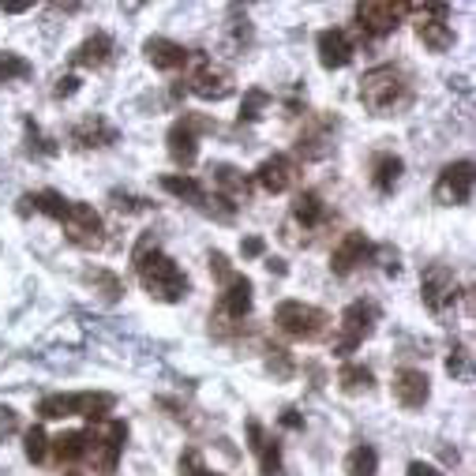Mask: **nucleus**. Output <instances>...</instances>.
<instances>
[{
  "mask_svg": "<svg viewBox=\"0 0 476 476\" xmlns=\"http://www.w3.org/2000/svg\"><path fill=\"white\" fill-rule=\"evenodd\" d=\"M136 278L139 285L162 304H180L187 297V278L184 270L166 256V251L150 248V237H143V244L136 248Z\"/></svg>",
  "mask_w": 476,
  "mask_h": 476,
  "instance_id": "f257e3e1",
  "label": "nucleus"
},
{
  "mask_svg": "<svg viewBox=\"0 0 476 476\" xmlns=\"http://www.w3.org/2000/svg\"><path fill=\"white\" fill-rule=\"evenodd\" d=\"M409 98H412L409 79H405L394 65H379V68L364 72V79H360V102H364L371 113H379V116L405 109Z\"/></svg>",
  "mask_w": 476,
  "mask_h": 476,
  "instance_id": "f03ea898",
  "label": "nucleus"
},
{
  "mask_svg": "<svg viewBox=\"0 0 476 476\" xmlns=\"http://www.w3.org/2000/svg\"><path fill=\"white\" fill-rule=\"evenodd\" d=\"M274 323L281 334H289L297 341H319L330 330V315L315 304H304V300H281L274 308Z\"/></svg>",
  "mask_w": 476,
  "mask_h": 476,
  "instance_id": "7ed1b4c3",
  "label": "nucleus"
},
{
  "mask_svg": "<svg viewBox=\"0 0 476 476\" xmlns=\"http://www.w3.org/2000/svg\"><path fill=\"white\" fill-rule=\"evenodd\" d=\"M109 409H113V394H49L38 405V412L46 420H65V417L106 420Z\"/></svg>",
  "mask_w": 476,
  "mask_h": 476,
  "instance_id": "20e7f679",
  "label": "nucleus"
},
{
  "mask_svg": "<svg viewBox=\"0 0 476 476\" xmlns=\"http://www.w3.org/2000/svg\"><path fill=\"white\" fill-rule=\"evenodd\" d=\"M124 442H128V424H124V420H109L106 428L86 431V458L94 461V472L113 476L116 461L124 454Z\"/></svg>",
  "mask_w": 476,
  "mask_h": 476,
  "instance_id": "39448f33",
  "label": "nucleus"
},
{
  "mask_svg": "<svg viewBox=\"0 0 476 476\" xmlns=\"http://www.w3.org/2000/svg\"><path fill=\"white\" fill-rule=\"evenodd\" d=\"M199 132H214V120L196 116V113H184L169 128L166 150H169V157H173L180 169H192L196 166V157H199Z\"/></svg>",
  "mask_w": 476,
  "mask_h": 476,
  "instance_id": "423d86ee",
  "label": "nucleus"
},
{
  "mask_svg": "<svg viewBox=\"0 0 476 476\" xmlns=\"http://www.w3.org/2000/svg\"><path fill=\"white\" fill-rule=\"evenodd\" d=\"M60 226H65V237L76 248L94 251V248L106 244V221H102V214L94 210L90 203H68L65 218H60Z\"/></svg>",
  "mask_w": 476,
  "mask_h": 476,
  "instance_id": "0eeeda50",
  "label": "nucleus"
},
{
  "mask_svg": "<svg viewBox=\"0 0 476 476\" xmlns=\"http://www.w3.org/2000/svg\"><path fill=\"white\" fill-rule=\"evenodd\" d=\"M192 60V76H187V86H192V94H199V98L207 102H221V98H229L233 94V72L229 68H221L218 60L203 56V53H192L187 56Z\"/></svg>",
  "mask_w": 476,
  "mask_h": 476,
  "instance_id": "6e6552de",
  "label": "nucleus"
},
{
  "mask_svg": "<svg viewBox=\"0 0 476 476\" xmlns=\"http://www.w3.org/2000/svg\"><path fill=\"white\" fill-rule=\"evenodd\" d=\"M371 330H375V308L364 300H353L341 311V338L334 345V353L349 357L357 345H364V338H371Z\"/></svg>",
  "mask_w": 476,
  "mask_h": 476,
  "instance_id": "1a4fd4ad",
  "label": "nucleus"
},
{
  "mask_svg": "<svg viewBox=\"0 0 476 476\" xmlns=\"http://www.w3.org/2000/svg\"><path fill=\"white\" fill-rule=\"evenodd\" d=\"M472 199V162L461 157V162H451L435 180V203L442 207H465Z\"/></svg>",
  "mask_w": 476,
  "mask_h": 476,
  "instance_id": "9d476101",
  "label": "nucleus"
},
{
  "mask_svg": "<svg viewBox=\"0 0 476 476\" xmlns=\"http://www.w3.org/2000/svg\"><path fill=\"white\" fill-rule=\"evenodd\" d=\"M420 297H424V304H428L435 315H442V311H447V308L458 300V274H454L451 267H442V263L428 267L424 278H420Z\"/></svg>",
  "mask_w": 476,
  "mask_h": 476,
  "instance_id": "9b49d317",
  "label": "nucleus"
},
{
  "mask_svg": "<svg viewBox=\"0 0 476 476\" xmlns=\"http://www.w3.org/2000/svg\"><path fill=\"white\" fill-rule=\"evenodd\" d=\"M405 8L390 5V0H368V5H357V26L364 30L368 38H387L398 30Z\"/></svg>",
  "mask_w": 476,
  "mask_h": 476,
  "instance_id": "f8f14e48",
  "label": "nucleus"
},
{
  "mask_svg": "<svg viewBox=\"0 0 476 476\" xmlns=\"http://www.w3.org/2000/svg\"><path fill=\"white\" fill-rule=\"evenodd\" d=\"M256 184L263 187L267 196H281V192H289V187L297 184V162L289 154H270L259 162L256 169Z\"/></svg>",
  "mask_w": 476,
  "mask_h": 476,
  "instance_id": "ddd939ff",
  "label": "nucleus"
},
{
  "mask_svg": "<svg viewBox=\"0 0 476 476\" xmlns=\"http://www.w3.org/2000/svg\"><path fill=\"white\" fill-rule=\"evenodd\" d=\"M315 49H319V65L323 68H345V65H353V56H357V46H353V38L345 35V30H338V26H330V30H323L319 38H315Z\"/></svg>",
  "mask_w": 476,
  "mask_h": 476,
  "instance_id": "4468645a",
  "label": "nucleus"
},
{
  "mask_svg": "<svg viewBox=\"0 0 476 476\" xmlns=\"http://www.w3.org/2000/svg\"><path fill=\"white\" fill-rule=\"evenodd\" d=\"M371 259V240L364 237V233H345L341 237V244L334 248V256H330V270L338 274V278H349L360 263H368Z\"/></svg>",
  "mask_w": 476,
  "mask_h": 476,
  "instance_id": "2eb2a0df",
  "label": "nucleus"
},
{
  "mask_svg": "<svg viewBox=\"0 0 476 476\" xmlns=\"http://www.w3.org/2000/svg\"><path fill=\"white\" fill-rule=\"evenodd\" d=\"M428 398H431V379L420 368H401L394 375V401L401 409H424Z\"/></svg>",
  "mask_w": 476,
  "mask_h": 476,
  "instance_id": "dca6fc26",
  "label": "nucleus"
},
{
  "mask_svg": "<svg viewBox=\"0 0 476 476\" xmlns=\"http://www.w3.org/2000/svg\"><path fill=\"white\" fill-rule=\"evenodd\" d=\"M248 447L251 454L259 458V472L263 476H281V447H278V439L267 435V428L259 420H248Z\"/></svg>",
  "mask_w": 476,
  "mask_h": 476,
  "instance_id": "f3484780",
  "label": "nucleus"
},
{
  "mask_svg": "<svg viewBox=\"0 0 476 476\" xmlns=\"http://www.w3.org/2000/svg\"><path fill=\"white\" fill-rule=\"evenodd\" d=\"M210 184H214V196H221L226 203H244L251 196V180L237 169V166H226V162H218L210 166Z\"/></svg>",
  "mask_w": 476,
  "mask_h": 476,
  "instance_id": "a211bd4d",
  "label": "nucleus"
},
{
  "mask_svg": "<svg viewBox=\"0 0 476 476\" xmlns=\"http://www.w3.org/2000/svg\"><path fill=\"white\" fill-rule=\"evenodd\" d=\"M116 143V128L106 116H86L72 128V147L76 150H98V147H113Z\"/></svg>",
  "mask_w": 476,
  "mask_h": 476,
  "instance_id": "6ab92c4d",
  "label": "nucleus"
},
{
  "mask_svg": "<svg viewBox=\"0 0 476 476\" xmlns=\"http://www.w3.org/2000/svg\"><path fill=\"white\" fill-rule=\"evenodd\" d=\"M248 311H251V281L244 274H233L226 281V293H221V300H218V315H221V319H237L240 323Z\"/></svg>",
  "mask_w": 476,
  "mask_h": 476,
  "instance_id": "aec40b11",
  "label": "nucleus"
},
{
  "mask_svg": "<svg viewBox=\"0 0 476 476\" xmlns=\"http://www.w3.org/2000/svg\"><path fill=\"white\" fill-rule=\"evenodd\" d=\"M143 53H147V60L154 68H162V72H177V68H184L187 65V53L180 42H173V38H150L147 46H143Z\"/></svg>",
  "mask_w": 476,
  "mask_h": 476,
  "instance_id": "412c9836",
  "label": "nucleus"
},
{
  "mask_svg": "<svg viewBox=\"0 0 476 476\" xmlns=\"http://www.w3.org/2000/svg\"><path fill=\"white\" fill-rule=\"evenodd\" d=\"M417 38H420L424 49H431V53H447V49L454 46V26L442 19V15H420Z\"/></svg>",
  "mask_w": 476,
  "mask_h": 476,
  "instance_id": "4be33fe9",
  "label": "nucleus"
},
{
  "mask_svg": "<svg viewBox=\"0 0 476 476\" xmlns=\"http://www.w3.org/2000/svg\"><path fill=\"white\" fill-rule=\"evenodd\" d=\"M72 60H76L79 68H106L109 60H113V38L98 30V35H90V38L72 53Z\"/></svg>",
  "mask_w": 476,
  "mask_h": 476,
  "instance_id": "5701e85b",
  "label": "nucleus"
},
{
  "mask_svg": "<svg viewBox=\"0 0 476 476\" xmlns=\"http://www.w3.org/2000/svg\"><path fill=\"white\" fill-rule=\"evenodd\" d=\"M327 218H330V210H327V203H323L319 192H300V196L293 199V221H297V226L319 229Z\"/></svg>",
  "mask_w": 476,
  "mask_h": 476,
  "instance_id": "b1692460",
  "label": "nucleus"
},
{
  "mask_svg": "<svg viewBox=\"0 0 476 476\" xmlns=\"http://www.w3.org/2000/svg\"><path fill=\"white\" fill-rule=\"evenodd\" d=\"M401 173H405V162H401L398 154H379L375 162H371V184H375V192L390 196L394 187H398V180H401Z\"/></svg>",
  "mask_w": 476,
  "mask_h": 476,
  "instance_id": "393cba45",
  "label": "nucleus"
},
{
  "mask_svg": "<svg viewBox=\"0 0 476 476\" xmlns=\"http://www.w3.org/2000/svg\"><path fill=\"white\" fill-rule=\"evenodd\" d=\"M30 210H38V214H49V218H65V210H68V199L60 196V192H53V187H46V192H35V196H23L19 199V214H30Z\"/></svg>",
  "mask_w": 476,
  "mask_h": 476,
  "instance_id": "a878e982",
  "label": "nucleus"
},
{
  "mask_svg": "<svg viewBox=\"0 0 476 476\" xmlns=\"http://www.w3.org/2000/svg\"><path fill=\"white\" fill-rule=\"evenodd\" d=\"M49 447H53V458L60 465H76V461L86 458V431H65V435H56Z\"/></svg>",
  "mask_w": 476,
  "mask_h": 476,
  "instance_id": "bb28decb",
  "label": "nucleus"
},
{
  "mask_svg": "<svg viewBox=\"0 0 476 476\" xmlns=\"http://www.w3.org/2000/svg\"><path fill=\"white\" fill-rule=\"evenodd\" d=\"M162 187L169 196H177V199H184V203H203L207 199V192H203V184L196 180V177H187V173H169V177H162Z\"/></svg>",
  "mask_w": 476,
  "mask_h": 476,
  "instance_id": "cd10ccee",
  "label": "nucleus"
},
{
  "mask_svg": "<svg viewBox=\"0 0 476 476\" xmlns=\"http://www.w3.org/2000/svg\"><path fill=\"white\" fill-rule=\"evenodd\" d=\"M345 472H349V476H375V472H379V454H375V447L360 442V447L349 451V458H345Z\"/></svg>",
  "mask_w": 476,
  "mask_h": 476,
  "instance_id": "c85d7f7f",
  "label": "nucleus"
},
{
  "mask_svg": "<svg viewBox=\"0 0 476 476\" xmlns=\"http://www.w3.org/2000/svg\"><path fill=\"white\" fill-rule=\"evenodd\" d=\"M371 371L364 368V364H345L341 371H338V387L345 390V394H364V390H371Z\"/></svg>",
  "mask_w": 476,
  "mask_h": 476,
  "instance_id": "c756f323",
  "label": "nucleus"
},
{
  "mask_svg": "<svg viewBox=\"0 0 476 476\" xmlns=\"http://www.w3.org/2000/svg\"><path fill=\"white\" fill-rule=\"evenodd\" d=\"M30 72V60H23L19 53H0V83H15V79H26Z\"/></svg>",
  "mask_w": 476,
  "mask_h": 476,
  "instance_id": "7c9ffc66",
  "label": "nucleus"
},
{
  "mask_svg": "<svg viewBox=\"0 0 476 476\" xmlns=\"http://www.w3.org/2000/svg\"><path fill=\"white\" fill-rule=\"evenodd\" d=\"M23 451H26V458L35 461V465L46 461V454H49V439H46V431H42L38 424L23 431Z\"/></svg>",
  "mask_w": 476,
  "mask_h": 476,
  "instance_id": "2f4dec72",
  "label": "nucleus"
},
{
  "mask_svg": "<svg viewBox=\"0 0 476 476\" xmlns=\"http://www.w3.org/2000/svg\"><path fill=\"white\" fill-rule=\"evenodd\" d=\"M267 106H270V94L267 90H248L244 102H240V120H259Z\"/></svg>",
  "mask_w": 476,
  "mask_h": 476,
  "instance_id": "473e14b6",
  "label": "nucleus"
},
{
  "mask_svg": "<svg viewBox=\"0 0 476 476\" xmlns=\"http://www.w3.org/2000/svg\"><path fill=\"white\" fill-rule=\"evenodd\" d=\"M26 139H30V150H38V154H56V147H53L49 139H42V132H38L30 120H26Z\"/></svg>",
  "mask_w": 476,
  "mask_h": 476,
  "instance_id": "72a5a7b5",
  "label": "nucleus"
},
{
  "mask_svg": "<svg viewBox=\"0 0 476 476\" xmlns=\"http://www.w3.org/2000/svg\"><path fill=\"white\" fill-rule=\"evenodd\" d=\"M210 274H218L221 281H229V278H233V270H229V259L221 256V251H214V256H210Z\"/></svg>",
  "mask_w": 476,
  "mask_h": 476,
  "instance_id": "f704fd0d",
  "label": "nucleus"
},
{
  "mask_svg": "<svg viewBox=\"0 0 476 476\" xmlns=\"http://www.w3.org/2000/svg\"><path fill=\"white\" fill-rule=\"evenodd\" d=\"M76 90H79V79H76V76H65V79H56V90H53V94H56V98H72Z\"/></svg>",
  "mask_w": 476,
  "mask_h": 476,
  "instance_id": "c9c22d12",
  "label": "nucleus"
},
{
  "mask_svg": "<svg viewBox=\"0 0 476 476\" xmlns=\"http://www.w3.org/2000/svg\"><path fill=\"white\" fill-rule=\"evenodd\" d=\"M465 357H469V349H458V353H451L447 371H451V375H461V371H465Z\"/></svg>",
  "mask_w": 476,
  "mask_h": 476,
  "instance_id": "e433bc0d",
  "label": "nucleus"
},
{
  "mask_svg": "<svg viewBox=\"0 0 476 476\" xmlns=\"http://www.w3.org/2000/svg\"><path fill=\"white\" fill-rule=\"evenodd\" d=\"M240 251H244L248 259H251V256H263V240H259V237H244V240H240Z\"/></svg>",
  "mask_w": 476,
  "mask_h": 476,
  "instance_id": "4c0bfd02",
  "label": "nucleus"
},
{
  "mask_svg": "<svg viewBox=\"0 0 476 476\" xmlns=\"http://www.w3.org/2000/svg\"><path fill=\"white\" fill-rule=\"evenodd\" d=\"M405 476H442V472H439L435 465H428V461H412Z\"/></svg>",
  "mask_w": 476,
  "mask_h": 476,
  "instance_id": "58836bf2",
  "label": "nucleus"
},
{
  "mask_svg": "<svg viewBox=\"0 0 476 476\" xmlns=\"http://www.w3.org/2000/svg\"><path fill=\"white\" fill-rule=\"evenodd\" d=\"M281 424H285V428H293V431L304 428V420H300V412H297V409H285V412H281Z\"/></svg>",
  "mask_w": 476,
  "mask_h": 476,
  "instance_id": "ea45409f",
  "label": "nucleus"
},
{
  "mask_svg": "<svg viewBox=\"0 0 476 476\" xmlns=\"http://www.w3.org/2000/svg\"><path fill=\"white\" fill-rule=\"evenodd\" d=\"M5 12H12V15H19V12H30V5H19V0H8V5H0Z\"/></svg>",
  "mask_w": 476,
  "mask_h": 476,
  "instance_id": "a19ab883",
  "label": "nucleus"
},
{
  "mask_svg": "<svg viewBox=\"0 0 476 476\" xmlns=\"http://www.w3.org/2000/svg\"><path fill=\"white\" fill-rule=\"evenodd\" d=\"M187 476H221V472H214V469H203V465H199V469H192Z\"/></svg>",
  "mask_w": 476,
  "mask_h": 476,
  "instance_id": "79ce46f5",
  "label": "nucleus"
},
{
  "mask_svg": "<svg viewBox=\"0 0 476 476\" xmlns=\"http://www.w3.org/2000/svg\"><path fill=\"white\" fill-rule=\"evenodd\" d=\"M65 476H83V472H76V469H72V472H65Z\"/></svg>",
  "mask_w": 476,
  "mask_h": 476,
  "instance_id": "37998d69",
  "label": "nucleus"
}]
</instances>
